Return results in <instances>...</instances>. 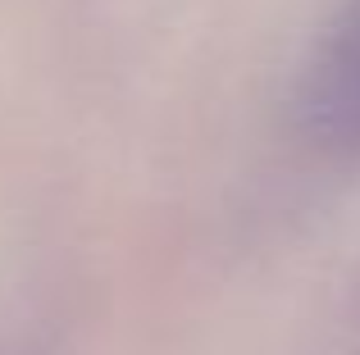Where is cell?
I'll list each match as a JSON object with an SVG mask.
<instances>
[{
	"instance_id": "obj_1",
	"label": "cell",
	"mask_w": 360,
	"mask_h": 355,
	"mask_svg": "<svg viewBox=\"0 0 360 355\" xmlns=\"http://www.w3.org/2000/svg\"><path fill=\"white\" fill-rule=\"evenodd\" d=\"M301 109L315 137L333 146H360V5L319 51Z\"/></svg>"
}]
</instances>
